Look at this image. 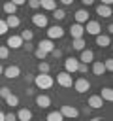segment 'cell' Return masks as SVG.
Here are the masks:
<instances>
[{"label": "cell", "instance_id": "cell-50", "mask_svg": "<svg viewBox=\"0 0 113 121\" xmlns=\"http://www.w3.org/2000/svg\"><path fill=\"white\" fill-rule=\"evenodd\" d=\"M0 121H4V112H0Z\"/></svg>", "mask_w": 113, "mask_h": 121}, {"label": "cell", "instance_id": "cell-38", "mask_svg": "<svg viewBox=\"0 0 113 121\" xmlns=\"http://www.w3.org/2000/svg\"><path fill=\"white\" fill-rule=\"evenodd\" d=\"M9 93H11V89H9V87H0V96H2V98H6Z\"/></svg>", "mask_w": 113, "mask_h": 121}, {"label": "cell", "instance_id": "cell-42", "mask_svg": "<svg viewBox=\"0 0 113 121\" xmlns=\"http://www.w3.org/2000/svg\"><path fill=\"white\" fill-rule=\"evenodd\" d=\"M24 93H26L28 96H34V95H36V91H34L32 87H26V91H24Z\"/></svg>", "mask_w": 113, "mask_h": 121}, {"label": "cell", "instance_id": "cell-8", "mask_svg": "<svg viewBox=\"0 0 113 121\" xmlns=\"http://www.w3.org/2000/svg\"><path fill=\"white\" fill-rule=\"evenodd\" d=\"M77 66H79V60L75 57H68L64 60V72H68V74H75L77 72Z\"/></svg>", "mask_w": 113, "mask_h": 121}, {"label": "cell", "instance_id": "cell-15", "mask_svg": "<svg viewBox=\"0 0 113 121\" xmlns=\"http://www.w3.org/2000/svg\"><path fill=\"white\" fill-rule=\"evenodd\" d=\"M89 11L87 9H77L75 13H73V17H75V23H79V25H85L87 21H89Z\"/></svg>", "mask_w": 113, "mask_h": 121}, {"label": "cell", "instance_id": "cell-33", "mask_svg": "<svg viewBox=\"0 0 113 121\" xmlns=\"http://www.w3.org/2000/svg\"><path fill=\"white\" fill-rule=\"evenodd\" d=\"M102 62H104L105 72H111V70H113V59H105V60H102Z\"/></svg>", "mask_w": 113, "mask_h": 121}, {"label": "cell", "instance_id": "cell-32", "mask_svg": "<svg viewBox=\"0 0 113 121\" xmlns=\"http://www.w3.org/2000/svg\"><path fill=\"white\" fill-rule=\"evenodd\" d=\"M8 57H9V49H8V45H0V59L6 60Z\"/></svg>", "mask_w": 113, "mask_h": 121}, {"label": "cell", "instance_id": "cell-16", "mask_svg": "<svg viewBox=\"0 0 113 121\" xmlns=\"http://www.w3.org/2000/svg\"><path fill=\"white\" fill-rule=\"evenodd\" d=\"M109 43H111L109 34H98V36H96V45H98V47L105 49V47H109Z\"/></svg>", "mask_w": 113, "mask_h": 121}, {"label": "cell", "instance_id": "cell-24", "mask_svg": "<svg viewBox=\"0 0 113 121\" xmlns=\"http://www.w3.org/2000/svg\"><path fill=\"white\" fill-rule=\"evenodd\" d=\"M40 8H43L47 11H53L56 8V0H40Z\"/></svg>", "mask_w": 113, "mask_h": 121}, {"label": "cell", "instance_id": "cell-21", "mask_svg": "<svg viewBox=\"0 0 113 121\" xmlns=\"http://www.w3.org/2000/svg\"><path fill=\"white\" fill-rule=\"evenodd\" d=\"M15 115H17V121H30L32 119V112L28 108H21Z\"/></svg>", "mask_w": 113, "mask_h": 121}, {"label": "cell", "instance_id": "cell-46", "mask_svg": "<svg viewBox=\"0 0 113 121\" xmlns=\"http://www.w3.org/2000/svg\"><path fill=\"white\" fill-rule=\"evenodd\" d=\"M100 4H104V6H111L113 0H100Z\"/></svg>", "mask_w": 113, "mask_h": 121}, {"label": "cell", "instance_id": "cell-47", "mask_svg": "<svg viewBox=\"0 0 113 121\" xmlns=\"http://www.w3.org/2000/svg\"><path fill=\"white\" fill-rule=\"evenodd\" d=\"M60 2H62V4H64V6H70V4H73V2H75V0H60Z\"/></svg>", "mask_w": 113, "mask_h": 121}, {"label": "cell", "instance_id": "cell-3", "mask_svg": "<svg viewBox=\"0 0 113 121\" xmlns=\"http://www.w3.org/2000/svg\"><path fill=\"white\" fill-rule=\"evenodd\" d=\"M83 28H85V32L90 34V36H98V34H102V26H100L98 21H87Z\"/></svg>", "mask_w": 113, "mask_h": 121}, {"label": "cell", "instance_id": "cell-2", "mask_svg": "<svg viewBox=\"0 0 113 121\" xmlns=\"http://www.w3.org/2000/svg\"><path fill=\"white\" fill-rule=\"evenodd\" d=\"M64 34H66V30H64L60 25H53V26H47V38H49V40H60Z\"/></svg>", "mask_w": 113, "mask_h": 121}, {"label": "cell", "instance_id": "cell-22", "mask_svg": "<svg viewBox=\"0 0 113 121\" xmlns=\"http://www.w3.org/2000/svg\"><path fill=\"white\" fill-rule=\"evenodd\" d=\"M100 98H102L104 102H111V100H113V91H111V87H102V89H100Z\"/></svg>", "mask_w": 113, "mask_h": 121}, {"label": "cell", "instance_id": "cell-31", "mask_svg": "<svg viewBox=\"0 0 113 121\" xmlns=\"http://www.w3.org/2000/svg\"><path fill=\"white\" fill-rule=\"evenodd\" d=\"M47 55H49V53H45L43 49H40V47H34V57H36L38 60H45V59H47Z\"/></svg>", "mask_w": 113, "mask_h": 121}, {"label": "cell", "instance_id": "cell-10", "mask_svg": "<svg viewBox=\"0 0 113 121\" xmlns=\"http://www.w3.org/2000/svg\"><path fill=\"white\" fill-rule=\"evenodd\" d=\"M34 96H36V106H38V108L47 110V108L51 106V98H49L47 95H34Z\"/></svg>", "mask_w": 113, "mask_h": 121}, {"label": "cell", "instance_id": "cell-45", "mask_svg": "<svg viewBox=\"0 0 113 121\" xmlns=\"http://www.w3.org/2000/svg\"><path fill=\"white\" fill-rule=\"evenodd\" d=\"M81 2H83V4H85V6H92V4H94V2H96V0H81Z\"/></svg>", "mask_w": 113, "mask_h": 121}, {"label": "cell", "instance_id": "cell-40", "mask_svg": "<svg viewBox=\"0 0 113 121\" xmlns=\"http://www.w3.org/2000/svg\"><path fill=\"white\" fill-rule=\"evenodd\" d=\"M23 47H24V51H34V45H32L30 42H24V43H23Z\"/></svg>", "mask_w": 113, "mask_h": 121}, {"label": "cell", "instance_id": "cell-6", "mask_svg": "<svg viewBox=\"0 0 113 121\" xmlns=\"http://www.w3.org/2000/svg\"><path fill=\"white\" fill-rule=\"evenodd\" d=\"M73 89L77 93H87L90 89V81L87 78H77V79H73Z\"/></svg>", "mask_w": 113, "mask_h": 121}, {"label": "cell", "instance_id": "cell-39", "mask_svg": "<svg viewBox=\"0 0 113 121\" xmlns=\"http://www.w3.org/2000/svg\"><path fill=\"white\" fill-rule=\"evenodd\" d=\"M28 6H30L32 9H38V8H40V0H28Z\"/></svg>", "mask_w": 113, "mask_h": 121}, {"label": "cell", "instance_id": "cell-25", "mask_svg": "<svg viewBox=\"0 0 113 121\" xmlns=\"http://www.w3.org/2000/svg\"><path fill=\"white\" fill-rule=\"evenodd\" d=\"M2 8H4V11H6L8 15H15V13H17V6H15L11 0H8V2H6Z\"/></svg>", "mask_w": 113, "mask_h": 121}, {"label": "cell", "instance_id": "cell-35", "mask_svg": "<svg viewBox=\"0 0 113 121\" xmlns=\"http://www.w3.org/2000/svg\"><path fill=\"white\" fill-rule=\"evenodd\" d=\"M8 30H9V28H8L6 21H4V19H0V36H4V34H6Z\"/></svg>", "mask_w": 113, "mask_h": 121}, {"label": "cell", "instance_id": "cell-17", "mask_svg": "<svg viewBox=\"0 0 113 121\" xmlns=\"http://www.w3.org/2000/svg\"><path fill=\"white\" fill-rule=\"evenodd\" d=\"M90 64H92L90 70H92L94 76H104V74H105V68H104V62H102V60H92Z\"/></svg>", "mask_w": 113, "mask_h": 121}, {"label": "cell", "instance_id": "cell-11", "mask_svg": "<svg viewBox=\"0 0 113 121\" xmlns=\"http://www.w3.org/2000/svg\"><path fill=\"white\" fill-rule=\"evenodd\" d=\"M32 23H34L38 28H47V15L36 13V15H32Z\"/></svg>", "mask_w": 113, "mask_h": 121}, {"label": "cell", "instance_id": "cell-9", "mask_svg": "<svg viewBox=\"0 0 113 121\" xmlns=\"http://www.w3.org/2000/svg\"><path fill=\"white\" fill-rule=\"evenodd\" d=\"M23 38L17 34V36H9L8 38V42H6V45H8V49H19V47H23Z\"/></svg>", "mask_w": 113, "mask_h": 121}, {"label": "cell", "instance_id": "cell-1", "mask_svg": "<svg viewBox=\"0 0 113 121\" xmlns=\"http://www.w3.org/2000/svg\"><path fill=\"white\" fill-rule=\"evenodd\" d=\"M38 89H41V91H45V89H51L53 85H55V79H53V76H49V74H40L38 72V76H34V81H32Z\"/></svg>", "mask_w": 113, "mask_h": 121}, {"label": "cell", "instance_id": "cell-29", "mask_svg": "<svg viewBox=\"0 0 113 121\" xmlns=\"http://www.w3.org/2000/svg\"><path fill=\"white\" fill-rule=\"evenodd\" d=\"M21 38H23V42H32V38H34V32L30 30V28H24V30H21V34H19Z\"/></svg>", "mask_w": 113, "mask_h": 121}, {"label": "cell", "instance_id": "cell-51", "mask_svg": "<svg viewBox=\"0 0 113 121\" xmlns=\"http://www.w3.org/2000/svg\"><path fill=\"white\" fill-rule=\"evenodd\" d=\"M2 72H4V66H2V64H0V76H2Z\"/></svg>", "mask_w": 113, "mask_h": 121}, {"label": "cell", "instance_id": "cell-20", "mask_svg": "<svg viewBox=\"0 0 113 121\" xmlns=\"http://www.w3.org/2000/svg\"><path fill=\"white\" fill-rule=\"evenodd\" d=\"M38 47H40V49H43L45 53H51V51L55 49V43H53V40H49V38H45V40H40V43H38Z\"/></svg>", "mask_w": 113, "mask_h": 121}, {"label": "cell", "instance_id": "cell-4", "mask_svg": "<svg viewBox=\"0 0 113 121\" xmlns=\"http://www.w3.org/2000/svg\"><path fill=\"white\" fill-rule=\"evenodd\" d=\"M56 83H58L60 87H72V85H73V78H72V74H68V72H58V74H56Z\"/></svg>", "mask_w": 113, "mask_h": 121}, {"label": "cell", "instance_id": "cell-30", "mask_svg": "<svg viewBox=\"0 0 113 121\" xmlns=\"http://www.w3.org/2000/svg\"><path fill=\"white\" fill-rule=\"evenodd\" d=\"M53 17H55V21H62V19L66 17V11L60 9V8H55V9H53Z\"/></svg>", "mask_w": 113, "mask_h": 121}, {"label": "cell", "instance_id": "cell-14", "mask_svg": "<svg viewBox=\"0 0 113 121\" xmlns=\"http://www.w3.org/2000/svg\"><path fill=\"white\" fill-rule=\"evenodd\" d=\"M87 106H89V108H94V110H100V108L104 106V100L100 98V95H90Z\"/></svg>", "mask_w": 113, "mask_h": 121}, {"label": "cell", "instance_id": "cell-26", "mask_svg": "<svg viewBox=\"0 0 113 121\" xmlns=\"http://www.w3.org/2000/svg\"><path fill=\"white\" fill-rule=\"evenodd\" d=\"M85 45H87V43H85L83 38H73V40H72V47H73L75 51H83Z\"/></svg>", "mask_w": 113, "mask_h": 121}, {"label": "cell", "instance_id": "cell-36", "mask_svg": "<svg viewBox=\"0 0 113 121\" xmlns=\"http://www.w3.org/2000/svg\"><path fill=\"white\" fill-rule=\"evenodd\" d=\"M49 55H53L55 59H60V57H62V49H60V47H55V49H53Z\"/></svg>", "mask_w": 113, "mask_h": 121}, {"label": "cell", "instance_id": "cell-5", "mask_svg": "<svg viewBox=\"0 0 113 121\" xmlns=\"http://www.w3.org/2000/svg\"><path fill=\"white\" fill-rule=\"evenodd\" d=\"M58 112L62 113V117H70V119H77V117H79V110H77L75 106H70V104L60 106Z\"/></svg>", "mask_w": 113, "mask_h": 121}, {"label": "cell", "instance_id": "cell-48", "mask_svg": "<svg viewBox=\"0 0 113 121\" xmlns=\"http://www.w3.org/2000/svg\"><path fill=\"white\" fill-rule=\"evenodd\" d=\"M111 32H113V25L109 23V25H107V34H111Z\"/></svg>", "mask_w": 113, "mask_h": 121}, {"label": "cell", "instance_id": "cell-43", "mask_svg": "<svg viewBox=\"0 0 113 121\" xmlns=\"http://www.w3.org/2000/svg\"><path fill=\"white\" fill-rule=\"evenodd\" d=\"M90 110H92V108H89V106H85V108H83V110H81V112H83V113H85V115H90Z\"/></svg>", "mask_w": 113, "mask_h": 121}, {"label": "cell", "instance_id": "cell-13", "mask_svg": "<svg viewBox=\"0 0 113 121\" xmlns=\"http://www.w3.org/2000/svg\"><path fill=\"white\" fill-rule=\"evenodd\" d=\"M77 60H79V62H85V64H90V62L94 60V51H92V49H83Z\"/></svg>", "mask_w": 113, "mask_h": 121}, {"label": "cell", "instance_id": "cell-7", "mask_svg": "<svg viewBox=\"0 0 113 121\" xmlns=\"http://www.w3.org/2000/svg\"><path fill=\"white\" fill-rule=\"evenodd\" d=\"M2 76H4V78H8V79H15V78H19V76H21V68H19L17 64L6 66V68H4V72H2Z\"/></svg>", "mask_w": 113, "mask_h": 121}, {"label": "cell", "instance_id": "cell-34", "mask_svg": "<svg viewBox=\"0 0 113 121\" xmlns=\"http://www.w3.org/2000/svg\"><path fill=\"white\" fill-rule=\"evenodd\" d=\"M77 72H79V74H87V72H89V64H85V62H79V66H77Z\"/></svg>", "mask_w": 113, "mask_h": 121}, {"label": "cell", "instance_id": "cell-41", "mask_svg": "<svg viewBox=\"0 0 113 121\" xmlns=\"http://www.w3.org/2000/svg\"><path fill=\"white\" fill-rule=\"evenodd\" d=\"M24 81H26V83H32V81H34V74H30V72H28V74L24 76Z\"/></svg>", "mask_w": 113, "mask_h": 121}, {"label": "cell", "instance_id": "cell-44", "mask_svg": "<svg viewBox=\"0 0 113 121\" xmlns=\"http://www.w3.org/2000/svg\"><path fill=\"white\" fill-rule=\"evenodd\" d=\"M11 2H13V4H15V6H17V8H19V6H23V4H24V2H26V0H11Z\"/></svg>", "mask_w": 113, "mask_h": 121}, {"label": "cell", "instance_id": "cell-28", "mask_svg": "<svg viewBox=\"0 0 113 121\" xmlns=\"http://www.w3.org/2000/svg\"><path fill=\"white\" fill-rule=\"evenodd\" d=\"M38 72H40V74H49V72H51V64L45 62V60H40V62H38Z\"/></svg>", "mask_w": 113, "mask_h": 121}, {"label": "cell", "instance_id": "cell-27", "mask_svg": "<svg viewBox=\"0 0 113 121\" xmlns=\"http://www.w3.org/2000/svg\"><path fill=\"white\" fill-rule=\"evenodd\" d=\"M45 121H64V117H62V113H60L58 110H55V112H49V113H47Z\"/></svg>", "mask_w": 113, "mask_h": 121}, {"label": "cell", "instance_id": "cell-49", "mask_svg": "<svg viewBox=\"0 0 113 121\" xmlns=\"http://www.w3.org/2000/svg\"><path fill=\"white\" fill-rule=\"evenodd\" d=\"M90 121H104V119H102V117H92Z\"/></svg>", "mask_w": 113, "mask_h": 121}, {"label": "cell", "instance_id": "cell-23", "mask_svg": "<svg viewBox=\"0 0 113 121\" xmlns=\"http://www.w3.org/2000/svg\"><path fill=\"white\" fill-rule=\"evenodd\" d=\"M4 100H6V104H8L9 108H15V106H19V96H17V95H13V93H9V95H8Z\"/></svg>", "mask_w": 113, "mask_h": 121}, {"label": "cell", "instance_id": "cell-18", "mask_svg": "<svg viewBox=\"0 0 113 121\" xmlns=\"http://www.w3.org/2000/svg\"><path fill=\"white\" fill-rule=\"evenodd\" d=\"M96 15H100V17H104V19L111 17V6H104V4H98V6H96Z\"/></svg>", "mask_w": 113, "mask_h": 121}, {"label": "cell", "instance_id": "cell-37", "mask_svg": "<svg viewBox=\"0 0 113 121\" xmlns=\"http://www.w3.org/2000/svg\"><path fill=\"white\" fill-rule=\"evenodd\" d=\"M4 121H17V115H15L13 112H9V113H4Z\"/></svg>", "mask_w": 113, "mask_h": 121}, {"label": "cell", "instance_id": "cell-19", "mask_svg": "<svg viewBox=\"0 0 113 121\" xmlns=\"http://www.w3.org/2000/svg\"><path fill=\"white\" fill-rule=\"evenodd\" d=\"M4 21H6L8 28H17V26L21 25V19H19V15H17V13H15V15H8Z\"/></svg>", "mask_w": 113, "mask_h": 121}, {"label": "cell", "instance_id": "cell-12", "mask_svg": "<svg viewBox=\"0 0 113 121\" xmlns=\"http://www.w3.org/2000/svg\"><path fill=\"white\" fill-rule=\"evenodd\" d=\"M83 34H85V28H83V25H79V23H73V25L70 26V36H72V40H73V38H83Z\"/></svg>", "mask_w": 113, "mask_h": 121}]
</instances>
